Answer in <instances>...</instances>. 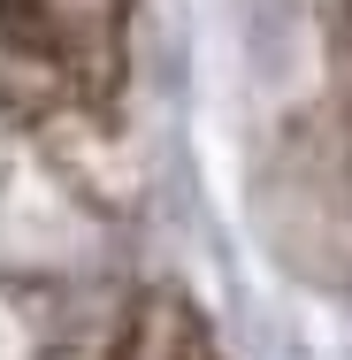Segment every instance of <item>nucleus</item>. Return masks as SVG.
I'll return each instance as SVG.
<instances>
[{
	"label": "nucleus",
	"mask_w": 352,
	"mask_h": 360,
	"mask_svg": "<svg viewBox=\"0 0 352 360\" xmlns=\"http://www.w3.org/2000/svg\"><path fill=\"white\" fill-rule=\"evenodd\" d=\"M138 0H0V115L31 131L107 123L131 84Z\"/></svg>",
	"instance_id": "1"
},
{
	"label": "nucleus",
	"mask_w": 352,
	"mask_h": 360,
	"mask_svg": "<svg viewBox=\"0 0 352 360\" xmlns=\"http://www.w3.org/2000/svg\"><path fill=\"white\" fill-rule=\"evenodd\" d=\"M107 360H222V353H214L207 314H200L184 291L153 284V291H138V299L123 307Z\"/></svg>",
	"instance_id": "2"
}]
</instances>
